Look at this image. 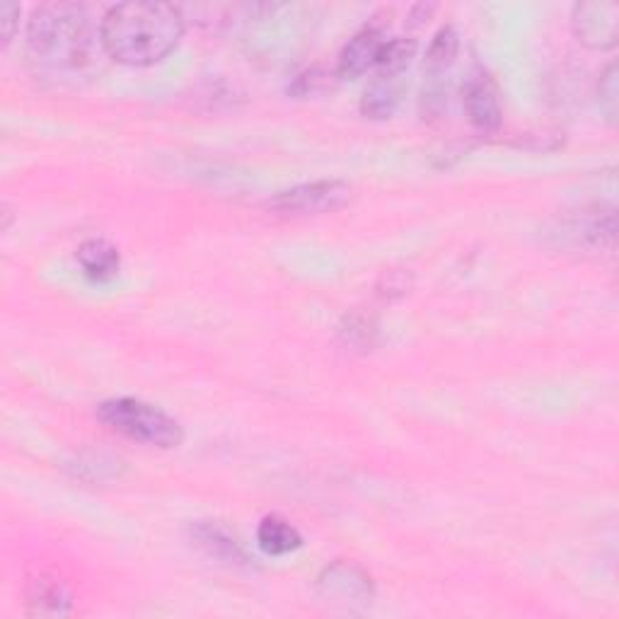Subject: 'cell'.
Listing matches in <instances>:
<instances>
[{
  "label": "cell",
  "instance_id": "cell-2",
  "mask_svg": "<svg viewBox=\"0 0 619 619\" xmlns=\"http://www.w3.org/2000/svg\"><path fill=\"white\" fill-rule=\"evenodd\" d=\"M102 47L87 10L75 3L39 6L28 22V56L34 69L51 78L83 75Z\"/></svg>",
  "mask_w": 619,
  "mask_h": 619
},
{
  "label": "cell",
  "instance_id": "cell-10",
  "mask_svg": "<svg viewBox=\"0 0 619 619\" xmlns=\"http://www.w3.org/2000/svg\"><path fill=\"white\" fill-rule=\"evenodd\" d=\"M78 265H81L83 274L87 276L90 281L95 283H107L112 281L114 276L118 274V267H122V257H118V249L102 240V237H92V240H85L75 252Z\"/></svg>",
  "mask_w": 619,
  "mask_h": 619
},
{
  "label": "cell",
  "instance_id": "cell-1",
  "mask_svg": "<svg viewBox=\"0 0 619 619\" xmlns=\"http://www.w3.org/2000/svg\"><path fill=\"white\" fill-rule=\"evenodd\" d=\"M184 34L182 8L169 3H122L100 22L104 54L116 63L146 69L167 59Z\"/></svg>",
  "mask_w": 619,
  "mask_h": 619
},
{
  "label": "cell",
  "instance_id": "cell-19",
  "mask_svg": "<svg viewBox=\"0 0 619 619\" xmlns=\"http://www.w3.org/2000/svg\"><path fill=\"white\" fill-rule=\"evenodd\" d=\"M20 22V6L16 3H3L0 8V28H3V47H8L16 39Z\"/></svg>",
  "mask_w": 619,
  "mask_h": 619
},
{
  "label": "cell",
  "instance_id": "cell-3",
  "mask_svg": "<svg viewBox=\"0 0 619 619\" xmlns=\"http://www.w3.org/2000/svg\"><path fill=\"white\" fill-rule=\"evenodd\" d=\"M97 416L102 424H107L122 436L151 447H163V451L177 447L184 439V431L173 416L134 398L102 402L97 406Z\"/></svg>",
  "mask_w": 619,
  "mask_h": 619
},
{
  "label": "cell",
  "instance_id": "cell-8",
  "mask_svg": "<svg viewBox=\"0 0 619 619\" xmlns=\"http://www.w3.org/2000/svg\"><path fill=\"white\" fill-rule=\"evenodd\" d=\"M385 34L378 28H363L361 32H355L349 42L344 44L339 54L337 63V75L339 78H359L368 73L378 65L380 54H383L385 47Z\"/></svg>",
  "mask_w": 619,
  "mask_h": 619
},
{
  "label": "cell",
  "instance_id": "cell-11",
  "mask_svg": "<svg viewBox=\"0 0 619 619\" xmlns=\"http://www.w3.org/2000/svg\"><path fill=\"white\" fill-rule=\"evenodd\" d=\"M192 535L208 557L228 561V564H245L247 557L237 543L235 535H230L226 528H220L216 523H196L192 528Z\"/></svg>",
  "mask_w": 619,
  "mask_h": 619
},
{
  "label": "cell",
  "instance_id": "cell-14",
  "mask_svg": "<svg viewBox=\"0 0 619 619\" xmlns=\"http://www.w3.org/2000/svg\"><path fill=\"white\" fill-rule=\"evenodd\" d=\"M32 615L61 617L71 610V592L56 578H37L30 590Z\"/></svg>",
  "mask_w": 619,
  "mask_h": 619
},
{
  "label": "cell",
  "instance_id": "cell-15",
  "mask_svg": "<svg viewBox=\"0 0 619 619\" xmlns=\"http://www.w3.org/2000/svg\"><path fill=\"white\" fill-rule=\"evenodd\" d=\"M457 49H460V37L455 32V28L445 24V28H441L436 34H433L431 44L426 49L424 73L429 78H441L455 63Z\"/></svg>",
  "mask_w": 619,
  "mask_h": 619
},
{
  "label": "cell",
  "instance_id": "cell-6",
  "mask_svg": "<svg viewBox=\"0 0 619 619\" xmlns=\"http://www.w3.org/2000/svg\"><path fill=\"white\" fill-rule=\"evenodd\" d=\"M574 32L590 49H612L619 37V6L612 0H588L574 8Z\"/></svg>",
  "mask_w": 619,
  "mask_h": 619
},
{
  "label": "cell",
  "instance_id": "cell-16",
  "mask_svg": "<svg viewBox=\"0 0 619 619\" xmlns=\"http://www.w3.org/2000/svg\"><path fill=\"white\" fill-rule=\"evenodd\" d=\"M416 56V42L414 39H390L383 47V54L378 59V75H394L400 78L406 69H410L412 59Z\"/></svg>",
  "mask_w": 619,
  "mask_h": 619
},
{
  "label": "cell",
  "instance_id": "cell-12",
  "mask_svg": "<svg viewBox=\"0 0 619 619\" xmlns=\"http://www.w3.org/2000/svg\"><path fill=\"white\" fill-rule=\"evenodd\" d=\"M402 100V81L394 75H375V81L365 87L361 100V112L368 118H390Z\"/></svg>",
  "mask_w": 619,
  "mask_h": 619
},
{
  "label": "cell",
  "instance_id": "cell-18",
  "mask_svg": "<svg viewBox=\"0 0 619 619\" xmlns=\"http://www.w3.org/2000/svg\"><path fill=\"white\" fill-rule=\"evenodd\" d=\"M598 100H600V110L605 112V116H608L615 124L617 114H619V71L615 63H610L608 71H605L600 78Z\"/></svg>",
  "mask_w": 619,
  "mask_h": 619
},
{
  "label": "cell",
  "instance_id": "cell-17",
  "mask_svg": "<svg viewBox=\"0 0 619 619\" xmlns=\"http://www.w3.org/2000/svg\"><path fill=\"white\" fill-rule=\"evenodd\" d=\"M334 78H339L337 73H329L324 69H310L306 73H300L296 78V83L291 85V95L296 97H312V95H320V92L332 90L334 85Z\"/></svg>",
  "mask_w": 619,
  "mask_h": 619
},
{
  "label": "cell",
  "instance_id": "cell-7",
  "mask_svg": "<svg viewBox=\"0 0 619 619\" xmlns=\"http://www.w3.org/2000/svg\"><path fill=\"white\" fill-rule=\"evenodd\" d=\"M463 104L470 124L482 134H494L502 126V104L498 90L484 69H474L463 85Z\"/></svg>",
  "mask_w": 619,
  "mask_h": 619
},
{
  "label": "cell",
  "instance_id": "cell-9",
  "mask_svg": "<svg viewBox=\"0 0 619 619\" xmlns=\"http://www.w3.org/2000/svg\"><path fill=\"white\" fill-rule=\"evenodd\" d=\"M320 592L327 600L339 602H365L373 598V584L359 566L339 561L329 566L324 576L320 578Z\"/></svg>",
  "mask_w": 619,
  "mask_h": 619
},
{
  "label": "cell",
  "instance_id": "cell-5",
  "mask_svg": "<svg viewBox=\"0 0 619 619\" xmlns=\"http://www.w3.org/2000/svg\"><path fill=\"white\" fill-rule=\"evenodd\" d=\"M561 245L584 249V252H602L615 247L617 223L615 210L602 206L581 208L578 214L566 216L555 233Z\"/></svg>",
  "mask_w": 619,
  "mask_h": 619
},
{
  "label": "cell",
  "instance_id": "cell-4",
  "mask_svg": "<svg viewBox=\"0 0 619 619\" xmlns=\"http://www.w3.org/2000/svg\"><path fill=\"white\" fill-rule=\"evenodd\" d=\"M351 199V184L341 179H320L298 184L293 189L276 194L269 202V208L286 216H318L337 210Z\"/></svg>",
  "mask_w": 619,
  "mask_h": 619
},
{
  "label": "cell",
  "instance_id": "cell-13",
  "mask_svg": "<svg viewBox=\"0 0 619 619\" xmlns=\"http://www.w3.org/2000/svg\"><path fill=\"white\" fill-rule=\"evenodd\" d=\"M257 543L267 555L283 557L291 555V551H296L302 545V537L288 520L279 516H267L257 528Z\"/></svg>",
  "mask_w": 619,
  "mask_h": 619
}]
</instances>
